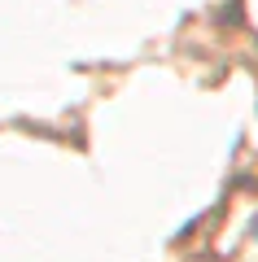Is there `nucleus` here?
Here are the masks:
<instances>
[]
</instances>
